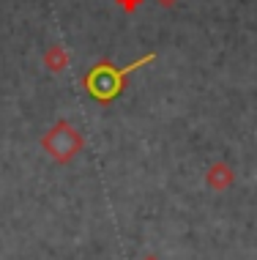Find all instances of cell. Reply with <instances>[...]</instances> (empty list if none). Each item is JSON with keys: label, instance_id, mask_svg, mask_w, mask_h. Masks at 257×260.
<instances>
[{"label": "cell", "instance_id": "cell-1", "mask_svg": "<svg viewBox=\"0 0 257 260\" xmlns=\"http://www.w3.org/2000/svg\"><path fill=\"white\" fill-rule=\"evenodd\" d=\"M154 60H156V55L151 52V55H142L140 60H134L131 66H123V69H115L113 63H96L82 82H85V90L96 102L109 104V102H115L118 96H121L123 80H126L131 72H137L140 66H148V63H154Z\"/></svg>", "mask_w": 257, "mask_h": 260}]
</instances>
